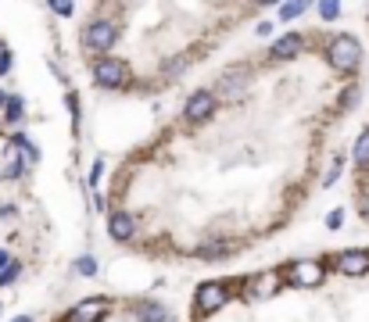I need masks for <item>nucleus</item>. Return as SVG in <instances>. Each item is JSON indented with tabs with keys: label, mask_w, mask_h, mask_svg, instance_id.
Returning a JSON list of instances; mask_svg holds the SVG:
<instances>
[{
	"label": "nucleus",
	"mask_w": 369,
	"mask_h": 322,
	"mask_svg": "<svg viewBox=\"0 0 369 322\" xmlns=\"http://www.w3.org/2000/svg\"><path fill=\"white\" fill-rule=\"evenodd\" d=\"M358 57H362V47H358L355 36H333V43H330V64L333 69L351 72L358 64Z\"/></svg>",
	"instance_id": "nucleus-1"
},
{
	"label": "nucleus",
	"mask_w": 369,
	"mask_h": 322,
	"mask_svg": "<svg viewBox=\"0 0 369 322\" xmlns=\"http://www.w3.org/2000/svg\"><path fill=\"white\" fill-rule=\"evenodd\" d=\"M94 79H97V86L115 90V86H122V83L130 79V69H126L122 61H115V57H104V61L94 64Z\"/></svg>",
	"instance_id": "nucleus-2"
},
{
	"label": "nucleus",
	"mask_w": 369,
	"mask_h": 322,
	"mask_svg": "<svg viewBox=\"0 0 369 322\" xmlns=\"http://www.w3.org/2000/svg\"><path fill=\"white\" fill-rule=\"evenodd\" d=\"M215 111V93L211 90H197V93H190V101H187V122H204L208 115Z\"/></svg>",
	"instance_id": "nucleus-3"
},
{
	"label": "nucleus",
	"mask_w": 369,
	"mask_h": 322,
	"mask_svg": "<svg viewBox=\"0 0 369 322\" xmlns=\"http://www.w3.org/2000/svg\"><path fill=\"white\" fill-rule=\"evenodd\" d=\"M104 312H108L104 298H86L69 312V322H97V318H104Z\"/></svg>",
	"instance_id": "nucleus-4"
},
{
	"label": "nucleus",
	"mask_w": 369,
	"mask_h": 322,
	"mask_svg": "<svg viewBox=\"0 0 369 322\" xmlns=\"http://www.w3.org/2000/svg\"><path fill=\"white\" fill-rule=\"evenodd\" d=\"M115 36H118V29L111 22H94L86 29V47L90 50H108L115 43Z\"/></svg>",
	"instance_id": "nucleus-5"
},
{
	"label": "nucleus",
	"mask_w": 369,
	"mask_h": 322,
	"mask_svg": "<svg viewBox=\"0 0 369 322\" xmlns=\"http://www.w3.org/2000/svg\"><path fill=\"white\" fill-rule=\"evenodd\" d=\"M226 304V286H219V283H204V286H197V308L208 315V312H219Z\"/></svg>",
	"instance_id": "nucleus-6"
},
{
	"label": "nucleus",
	"mask_w": 369,
	"mask_h": 322,
	"mask_svg": "<svg viewBox=\"0 0 369 322\" xmlns=\"http://www.w3.org/2000/svg\"><path fill=\"white\" fill-rule=\"evenodd\" d=\"M337 269H341L344 276H365L369 272V254L365 251H344L341 258H337Z\"/></svg>",
	"instance_id": "nucleus-7"
},
{
	"label": "nucleus",
	"mask_w": 369,
	"mask_h": 322,
	"mask_svg": "<svg viewBox=\"0 0 369 322\" xmlns=\"http://www.w3.org/2000/svg\"><path fill=\"white\" fill-rule=\"evenodd\" d=\"M323 279V269L316 265V262H298V265H291V283L294 286H316Z\"/></svg>",
	"instance_id": "nucleus-8"
},
{
	"label": "nucleus",
	"mask_w": 369,
	"mask_h": 322,
	"mask_svg": "<svg viewBox=\"0 0 369 322\" xmlns=\"http://www.w3.org/2000/svg\"><path fill=\"white\" fill-rule=\"evenodd\" d=\"M133 230H137V222H133V215H126V211H115V215L108 218V233H111L115 240H130Z\"/></svg>",
	"instance_id": "nucleus-9"
},
{
	"label": "nucleus",
	"mask_w": 369,
	"mask_h": 322,
	"mask_svg": "<svg viewBox=\"0 0 369 322\" xmlns=\"http://www.w3.org/2000/svg\"><path fill=\"white\" fill-rule=\"evenodd\" d=\"M137 315H140V322H172V312L165 304H158V301H144L137 308Z\"/></svg>",
	"instance_id": "nucleus-10"
},
{
	"label": "nucleus",
	"mask_w": 369,
	"mask_h": 322,
	"mask_svg": "<svg viewBox=\"0 0 369 322\" xmlns=\"http://www.w3.org/2000/svg\"><path fill=\"white\" fill-rule=\"evenodd\" d=\"M301 43H305V36H298V32H287V36H280L272 43V57H294L298 50H301Z\"/></svg>",
	"instance_id": "nucleus-11"
},
{
	"label": "nucleus",
	"mask_w": 369,
	"mask_h": 322,
	"mask_svg": "<svg viewBox=\"0 0 369 322\" xmlns=\"http://www.w3.org/2000/svg\"><path fill=\"white\" fill-rule=\"evenodd\" d=\"M22 115H25V101L22 97H8L4 101V118L15 125V122H22Z\"/></svg>",
	"instance_id": "nucleus-12"
},
{
	"label": "nucleus",
	"mask_w": 369,
	"mask_h": 322,
	"mask_svg": "<svg viewBox=\"0 0 369 322\" xmlns=\"http://www.w3.org/2000/svg\"><path fill=\"white\" fill-rule=\"evenodd\" d=\"M244 86H248V76H226L223 86H219V93H223V97H237Z\"/></svg>",
	"instance_id": "nucleus-13"
},
{
	"label": "nucleus",
	"mask_w": 369,
	"mask_h": 322,
	"mask_svg": "<svg viewBox=\"0 0 369 322\" xmlns=\"http://www.w3.org/2000/svg\"><path fill=\"white\" fill-rule=\"evenodd\" d=\"M305 8H309V0H291V4L280 11V22H291V18H298Z\"/></svg>",
	"instance_id": "nucleus-14"
},
{
	"label": "nucleus",
	"mask_w": 369,
	"mask_h": 322,
	"mask_svg": "<svg viewBox=\"0 0 369 322\" xmlns=\"http://www.w3.org/2000/svg\"><path fill=\"white\" fill-rule=\"evenodd\" d=\"M22 276V265H15V262H8L4 269H0V286H11L15 279Z\"/></svg>",
	"instance_id": "nucleus-15"
},
{
	"label": "nucleus",
	"mask_w": 369,
	"mask_h": 322,
	"mask_svg": "<svg viewBox=\"0 0 369 322\" xmlns=\"http://www.w3.org/2000/svg\"><path fill=\"white\" fill-rule=\"evenodd\" d=\"M355 158L362 161V165H369V133H362V136L355 140Z\"/></svg>",
	"instance_id": "nucleus-16"
},
{
	"label": "nucleus",
	"mask_w": 369,
	"mask_h": 322,
	"mask_svg": "<svg viewBox=\"0 0 369 322\" xmlns=\"http://www.w3.org/2000/svg\"><path fill=\"white\" fill-rule=\"evenodd\" d=\"M319 15L323 18H337L341 15V0H319Z\"/></svg>",
	"instance_id": "nucleus-17"
},
{
	"label": "nucleus",
	"mask_w": 369,
	"mask_h": 322,
	"mask_svg": "<svg viewBox=\"0 0 369 322\" xmlns=\"http://www.w3.org/2000/svg\"><path fill=\"white\" fill-rule=\"evenodd\" d=\"M15 144H18V150L25 154V161H36V158H40V150H36L33 144H29L25 136H15Z\"/></svg>",
	"instance_id": "nucleus-18"
},
{
	"label": "nucleus",
	"mask_w": 369,
	"mask_h": 322,
	"mask_svg": "<svg viewBox=\"0 0 369 322\" xmlns=\"http://www.w3.org/2000/svg\"><path fill=\"white\" fill-rule=\"evenodd\" d=\"M76 272H79V276H94V272H97L94 258H79V262H76Z\"/></svg>",
	"instance_id": "nucleus-19"
},
{
	"label": "nucleus",
	"mask_w": 369,
	"mask_h": 322,
	"mask_svg": "<svg viewBox=\"0 0 369 322\" xmlns=\"http://www.w3.org/2000/svg\"><path fill=\"white\" fill-rule=\"evenodd\" d=\"M47 8H54L57 15L69 18V15H72V0H47Z\"/></svg>",
	"instance_id": "nucleus-20"
},
{
	"label": "nucleus",
	"mask_w": 369,
	"mask_h": 322,
	"mask_svg": "<svg viewBox=\"0 0 369 322\" xmlns=\"http://www.w3.org/2000/svg\"><path fill=\"white\" fill-rule=\"evenodd\" d=\"M341 222H344V211H330V218H326L330 230H341Z\"/></svg>",
	"instance_id": "nucleus-21"
},
{
	"label": "nucleus",
	"mask_w": 369,
	"mask_h": 322,
	"mask_svg": "<svg viewBox=\"0 0 369 322\" xmlns=\"http://www.w3.org/2000/svg\"><path fill=\"white\" fill-rule=\"evenodd\" d=\"M8 72H11V54L0 50V76H8Z\"/></svg>",
	"instance_id": "nucleus-22"
},
{
	"label": "nucleus",
	"mask_w": 369,
	"mask_h": 322,
	"mask_svg": "<svg viewBox=\"0 0 369 322\" xmlns=\"http://www.w3.org/2000/svg\"><path fill=\"white\" fill-rule=\"evenodd\" d=\"M355 97H358V90H355V86H351V90H344V97H341V104H344V108H351V104H355Z\"/></svg>",
	"instance_id": "nucleus-23"
},
{
	"label": "nucleus",
	"mask_w": 369,
	"mask_h": 322,
	"mask_svg": "<svg viewBox=\"0 0 369 322\" xmlns=\"http://www.w3.org/2000/svg\"><path fill=\"white\" fill-rule=\"evenodd\" d=\"M22 172H25V165H22V161H15V165H8V172H4V176H8V179H15V176H22Z\"/></svg>",
	"instance_id": "nucleus-24"
},
{
	"label": "nucleus",
	"mask_w": 369,
	"mask_h": 322,
	"mask_svg": "<svg viewBox=\"0 0 369 322\" xmlns=\"http://www.w3.org/2000/svg\"><path fill=\"white\" fill-rule=\"evenodd\" d=\"M104 176V161H97V165H94V172H90V183H94L97 186V179Z\"/></svg>",
	"instance_id": "nucleus-25"
},
{
	"label": "nucleus",
	"mask_w": 369,
	"mask_h": 322,
	"mask_svg": "<svg viewBox=\"0 0 369 322\" xmlns=\"http://www.w3.org/2000/svg\"><path fill=\"white\" fill-rule=\"evenodd\" d=\"M337 176H341V161H333V165H330V172H326V183H333Z\"/></svg>",
	"instance_id": "nucleus-26"
},
{
	"label": "nucleus",
	"mask_w": 369,
	"mask_h": 322,
	"mask_svg": "<svg viewBox=\"0 0 369 322\" xmlns=\"http://www.w3.org/2000/svg\"><path fill=\"white\" fill-rule=\"evenodd\" d=\"M358 211L369 218V193H365V197H358Z\"/></svg>",
	"instance_id": "nucleus-27"
},
{
	"label": "nucleus",
	"mask_w": 369,
	"mask_h": 322,
	"mask_svg": "<svg viewBox=\"0 0 369 322\" xmlns=\"http://www.w3.org/2000/svg\"><path fill=\"white\" fill-rule=\"evenodd\" d=\"M8 265V251H0V269H4Z\"/></svg>",
	"instance_id": "nucleus-28"
},
{
	"label": "nucleus",
	"mask_w": 369,
	"mask_h": 322,
	"mask_svg": "<svg viewBox=\"0 0 369 322\" xmlns=\"http://www.w3.org/2000/svg\"><path fill=\"white\" fill-rule=\"evenodd\" d=\"M11 322H33V318H29V315H18V318H11Z\"/></svg>",
	"instance_id": "nucleus-29"
},
{
	"label": "nucleus",
	"mask_w": 369,
	"mask_h": 322,
	"mask_svg": "<svg viewBox=\"0 0 369 322\" xmlns=\"http://www.w3.org/2000/svg\"><path fill=\"white\" fill-rule=\"evenodd\" d=\"M4 101H8V97H4V90H0V108H4Z\"/></svg>",
	"instance_id": "nucleus-30"
},
{
	"label": "nucleus",
	"mask_w": 369,
	"mask_h": 322,
	"mask_svg": "<svg viewBox=\"0 0 369 322\" xmlns=\"http://www.w3.org/2000/svg\"><path fill=\"white\" fill-rule=\"evenodd\" d=\"M258 4H280V0H258Z\"/></svg>",
	"instance_id": "nucleus-31"
},
{
	"label": "nucleus",
	"mask_w": 369,
	"mask_h": 322,
	"mask_svg": "<svg viewBox=\"0 0 369 322\" xmlns=\"http://www.w3.org/2000/svg\"><path fill=\"white\" fill-rule=\"evenodd\" d=\"M0 50H4V47H0Z\"/></svg>",
	"instance_id": "nucleus-32"
}]
</instances>
